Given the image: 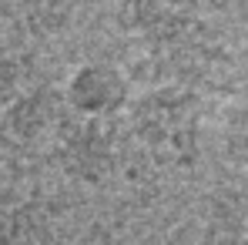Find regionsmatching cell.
<instances>
[{"instance_id": "1", "label": "cell", "mask_w": 248, "mask_h": 245, "mask_svg": "<svg viewBox=\"0 0 248 245\" xmlns=\"http://www.w3.org/2000/svg\"><path fill=\"white\" fill-rule=\"evenodd\" d=\"M50 158L64 171L67 181L97 188L114 175L118 164V145L108 121H91L78 114H61L54 124V145Z\"/></svg>"}, {"instance_id": "4", "label": "cell", "mask_w": 248, "mask_h": 245, "mask_svg": "<svg viewBox=\"0 0 248 245\" xmlns=\"http://www.w3.org/2000/svg\"><path fill=\"white\" fill-rule=\"evenodd\" d=\"M0 245H71L50 208L34 198L0 202Z\"/></svg>"}, {"instance_id": "3", "label": "cell", "mask_w": 248, "mask_h": 245, "mask_svg": "<svg viewBox=\"0 0 248 245\" xmlns=\"http://www.w3.org/2000/svg\"><path fill=\"white\" fill-rule=\"evenodd\" d=\"M61 91H54L50 84H34V87H24L14 104L3 111L0 118V134L14 145H31L37 141L41 134H47L54 124L61 121Z\"/></svg>"}, {"instance_id": "5", "label": "cell", "mask_w": 248, "mask_h": 245, "mask_svg": "<svg viewBox=\"0 0 248 245\" xmlns=\"http://www.w3.org/2000/svg\"><path fill=\"white\" fill-rule=\"evenodd\" d=\"M24 78H27V61L0 47V118L24 91Z\"/></svg>"}, {"instance_id": "2", "label": "cell", "mask_w": 248, "mask_h": 245, "mask_svg": "<svg viewBox=\"0 0 248 245\" xmlns=\"http://www.w3.org/2000/svg\"><path fill=\"white\" fill-rule=\"evenodd\" d=\"M61 101L71 114L91 121H111L131 104V81L118 64L108 61H87L71 71V78L61 91Z\"/></svg>"}]
</instances>
